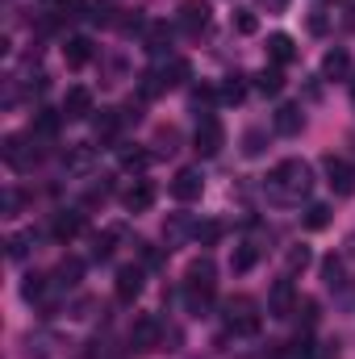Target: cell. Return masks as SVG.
I'll return each mask as SVG.
<instances>
[{
  "mask_svg": "<svg viewBox=\"0 0 355 359\" xmlns=\"http://www.w3.org/2000/svg\"><path fill=\"white\" fill-rule=\"evenodd\" d=\"M159 343H163V326H159V318L142 313V318L134 322V330H130V347H134V351H155Z\"/></svg>",
  "mask_w": 355,
  "mask_h": 359,
  "instance_id": "ba28073f",
  "label": "cell"
},
{
  "mask_svg": "<svg viewBox=\"0 0 355 359\" xmlns=\"http://www.w3.org/2000/svg\"><path fill=\"white\" fill-rule=\"evenodd\" d=\"M213 96H217L213 88H196V92H192V109H209V104H213Z\"/></svg>",
  "mask_w": 355,
  "mask_h": 359,
  "instance_id": "60d3db41",
  "label": "cell"
},
{
  "mask_svg": "<svg viewBox=\"0 0 355 359\" xmlns=\"http://www.w3.org/2000/svg\"><path fill=\"white\" fill-rule=\"evenodd\" d=\"M92 55H96V46H92V38H84V34H76V38H67V46H63V59H67V67H88Z\"/></svg>",
  "mask_w": 355,
  "mask_h": 359,
  "instance_id": "9a60e30c",
  "label": "cell"
},
{
  "mask_svg": "<svg viewBox=\"0 0 355 359\" xmlns=\"http://www.w3.org/2000/svg\"><path fill=\"white\" fill-rule=\"evenodd\" d=\"M176 142H180V134L172 130V126H163V130L155 134V147H159V155H172V151H176Z\"/></svg>",
  "mask_w": 355,
  "mask_h": 359,
  "instance_id": "f35d334b",
  "label": "cell"
},
{
  "mask_svg": "<svg viewBox=\"0 0 355 359\" xmlns=\"http://www.w3.org/2000/svg\"><path fill=\"white\" fill-rule=\"evenodd\" d=\"M113 292H117V301H138L142 297V268H134V264H126V268H117V284H113Z\"/></svg>",
  "mask_w": 355,
  "mask_h": 359,
  "instance_id": "8fae6325",
  "label": "cell"
},
{
  "mask_svg": "<svg viewBox=\"0 0 355 359\" xmlns=\"http://www.w3.org/2000/svg\"><path fill=\"white\" fill-rule=\"evenodd\" d=\"M113 238H117V230L96 234V238H92V259H109V255H113Z\"/></svg>",
  "mask_w": 355,
  "mask_h": 359,
  "instance_id": "8d00e7d4",
  "label": "cell"
},
{
  "mask_svg": "<svg viewBox=\"0 0 355 359\" xmlns=\"http://www.w3.org/2000/svg\"><path fill=\"white\" fill-rule=\"evenodd\" d=\"M222 234H226L222 222H196V243H201V247H213Z\"/></svg>",
  "mask_w": 355,
  "mask_h": 359,
  "instance_id": "836d02e7",
  "label": "cell"
},
{
  "mask_svg": "<svg viewBox=\"0 0 355 359\" xmlns=\"http://www.w3.org/2000/svg\"><path fill=\"white\" fill-rule=\"evenodd\" d=\"M59 121H63V113L38 109V113H34V126H29V134H34V138H42V142H51V138L59 134Z\"/></svg>",
  "mask_w": 355,
  "mask_h": 359,
  "instance_id": "ffe728a7",
  "label": "cell"
},
{
  "mask_svg": "<svg viewBox=\"0 0 355 359\" xmlns=\"http://www.w3.org/2000/svg\"><path fill=\"white\" fill-rule=\"evenodd\" d=\"M343 259H355V234L347 238V247H343Z\"/></svg>",
  "mask_w": 355,
  "mask_h": 359,
  "instance_id": "f6af8a7d",
  "label": "cell"
},
{
  "mask_svg": "<svg viewBox=\"0 0 355 359\" xmlns=\"http://www.w3.org/2000/svg\"><path fill=\"white\" fill-rule=\"evenodd\" d=\"M267 59L280 63V67L293 63V59H297V42H293L288 34H272V38H267Z\"/></svg>",
  "mask_w": 355,
  "mask_h": 359,
  "instance_id": "d6986e66",
  "label": "cell"
},
{
  "mask_svg": "<svg viewBox=\"0 0 355 359\" xmlns=\"http://www.w3.org/2000/svg\"><path fill=\"white\" fill-rule=\"evenodd\" d=\"M46 4H63V0H46Z\"/></svg>",
  "mask_w": 355,
  "mask_h": 359,
  "instance_id": "7dc6e473",
  "label": "cell"
},
{
  "mask_svg": "<svg viewBox=\"0 0 355 359\" xmlns=\"http://www.w3.org/2000/svg\"><path fill=\"white\" fill-rule=\"evenodd\" d=\"M347 72H351V55L343 46H335V50L322 55V80H343Z\"/></svg>",
  "mask_w": 355,
  "mask_h": 359,
  "instance_id": "e0dca14e",
  "label": "cell"
},
{
  "mask_svg": "<svg viewBox=\"0 0 355 359\" xmlns=\"http://www.w3.org/2000/svg\"><path fill=\"white\" fill-rule=\"evenodd\" d=\"M322 280H326V288H343V284H347L343 255H326V259H322Z\"/></svg>",
  "mask_w": 355,
  "mask_h": 359,
  "instance_id": "d4e9b609",
  "label": "cell"
},
{
  "mask_svg": "<svg viewBox=\"0 0 355 359\" xmlns=\"http://www.w3.org/2000/svg\"><path fill=\"white\" fill-rule=\"evenodd\" d=\"M121 201H126V209H130V213H147V209L155 205V184H151V180H134V184L126 188V196H121Z\"/></svg>",
  "mask_w": 355,
  "mask_h": 359,
  "instance_id": "4fadbf2b",
  "label": "cell"
},
{
  "mask_svg": "<svg viewBox=\"0 0 355 359\" xmlns=\"http://www.w3.org/2000/svg\"><path fill=\"white\" fill-rule=\"evenodd\" d=\"M4 247H8V259H25V255H29V247H34V230H21V234H13Z\"/></svg>",
  "mask_w": 355,
  "mask_h": 359,
  "instance_id": "4dcf8cb0",
  "label": "cell"
},
{
  "mask_svg": "<svg viewBox=\"0 0 355 359\" xmlns=\"http://www.w3.org/2000/svg\"><path fill=\"white\" fill-rule=\"evenodd\" d=\"M42 292H46V276L29 271V276H25V284H21V297H25V301H38Z\"/></svg>",
  "mask_w": 355,
  "mask_h": 359,
  "instance_id": "e575fe53",
  "label": "cell"
},
{
  "mask_svg": "<svg viewBox=\"0 0 355 359\" xmlns=\"http://www.w3.org/2000/svg\"><path fill=\"white\" fill-rule=\"evenodd\" d=\"M80 276H84V264H80V259H63L59 271H55V280H51V288H59V292H63V288H76Z\"/></svg>",
  "mask_w": 355,
  "mask_h": 359,
  "instance_id": "603a6c76",
  "label": "cell"
},
{
  "mask_svg": "<svg viewBox=\"0 0 355 359\" xmlns=\"http://www.w3.org/2000/svg\"><path fill=\"white\" fill-rule=\"evenodd\" d=\"M222 147H226V126H222V117L205 113V117L196 121V134H192V151H196L201 159H213Z\"/></svg>",
  "mask_w": 355,
  "mask_h": 359,
  "instance_id": "3957f363",
  "label": "cell"
},
{
  "mask_svg": "<svg viewBox=\"0 0 355 359\" xmlns=\"http://www.w3.org/2000/svg\"><path fill=\"white\" fill-rule=\"evenodd\" d=\"M330 226V205H309L305 209V230H326Z\"/></svg>",
  "mask_w": 355,
  "mask_h": 359,
  "instance_id": "d6a6232c",
  "label": "cell"
},
{
  "mask_svg": "<svg viewBox=\"0 0 355 359\" xmlns=\"http://www.w3.org/2000/svg\"><path fill=\"white\" fill-rule=\"evenodd\" d=\"M309 29H314V34H322V29H326V17H322V13H314V17H309Z\"/></svg>",
  "mask_w": 355,
  "mask_h": 359,
  "instance_id": "ee69618b",
  "label": "cell"
},
{
  "mask_svg": "<svg viewBox=\"0 0 355 359\" xmlns=\"http://www.w3.org/2000/svg\"><path fill=\"white\" fill-rule=\"evenodd\" d=\"M264 147H267L264 130H247V134H243V155H247V159H260V155H264Z\"/></svg>",
  "mask_w": 355,
  "mask_h": 359,
  "instance_id": "1f68e13d",
  "label": "cell"
},
{
  "mask_svg": "<svg viewBox=\"0 0 355 359\" xmlns=\"http://www.w3.org/2000/svg\"><path fill=\"white\" fill-rule=\"evenodd\" d=\"M209 0H184L180 4V13H176V25L188 34V38H196L201 29H209Z\"/></svg>",
  "mask_w": 355,
  "mask_h": 359,
  "instance_id": "8992f818",
  "label": "cell"
},
{
  "mask_svg": "<svg viewBox=\"0 0 355 359\" xmlns=\"http://www.w3.org/2000/svg\"><path fill=\"white\" fill-rule=\"evenodd\" d=\"M217 96H222L226 104H243V96H247L243 76H226V80H222V88H217Z\"/></svg>",
  "mask_w": 355,
  "mask_h": 359,
  "instance_id": "83f0119b",
  "label": "cell"
},
{
  "mask_svg": "<svg viewBox=\"0 0 355 359\" xmlns=\"http://www.w3.org/2000/svg\"><path fill=\"white\" fill-rule=\"evenodd\" d=\"M188 238H196V222H192L188 213H172V217L163 222V243H168V251L184 247Z\"/></svg>",
  "mask_w": 355,
  "mask_h": 359,
  "instance_id": "30bf717a",
  "label": "cell"
},
{
  "mask_svg": "<svg viewBox=\"0 0 355 359\" xmlns=\"http://www.w3.org/2000/svg\"><path fill=\"white\" fill-rule=\"evenodd\" d=\"M121 168H126V172H147V168H151V155L138 151V147H126V151H121Z\"/></svg>",
  "mask_w": 355,
  "mask_h": 359,
  "instance_id": "f546056e",
  "label": "cell"
},
{
  "mask_svg": "<svg viewBox=\"0 0 355 359\" xmlns=\"http://www.w3.org/2000/svg\"><path fill=\"white\" fill-rule=\"evenodd\" d=\"M309 188H314V168L305 159H284L264 180L267 201H276V205H301L309 196Z\"/></svg>",
  "mask_w": 355,
  "mask_h": 359,
  "instance_id": "6da1fadb",
  "label": "cell"
},
{
  "mask_svg": "<svg viewBox=\"0 0 355 359\" xmlns=\"http://www.w3.org/2000/svg\"><path fill=\"white\" fill-rule=\"evenodd\" d=\"M92 163H96V151H92L88 142H80V147L67 151V168H72V172H88Z\"/></svg>",
  "mask_w": 355,
  "mask_h": 359,
  "instance_id": "4316f807",
  "label": "cell"
},
{
  "mask_svg": "<svg viewBox=\"0 0 355 359\" xmlns=\"http://www.w3.org/2000/svg\"><path fill=\"white\" fill-rule=\"evenodd\" d=\"M84 230V213L80 209H63L59 217H55V226H51V234L59 238V243H67V238H76Z\"/></svg>",
  "mask_w": 355,
  "mask_h": 359,
  "instance_id": "ac0fdd59",
  "label": "cell"
},
{
  "mask_svg": "<svg viewBox=\"0 0 355 359\" xmlns=\"http://www.w3.org/2000/svg\"><path fill=\"white\" fill-rule=\"evenodd\" d=\"M92 113V92L88 88H67V96H63V117L67 121H84Z\"/></svg>",
  "mask_w": 355,
  "mask_h": 359,
  "instance_id": "2e32d148",
  "label": "cell"
},
{
  "mask_svg": "<svg viewBox=\"0 0 355 359\" xmlns=\"http://www.w3.org/2000/svg\"><path fill=\"white\" fill-rule=\"evenodd\" d=\"M297 318H301L305 326H314V322H318V301H309V297L297 301Z\"/></svg>",
  "mask_w": 355,
  "mask_h": 359,
  "instance_id": "ab89813d",
  "label": "cell"
},
{
  "mask_svg": "<svg viewBox=\"0 0 355 359\" xmlns=\"http://www.w3.org/2000/svg\"><path fill=\"white\" fill-rule=\"evenodd\" d=\"M351 100H355V80H351Z\"/></svg>",
  "mask_w": 355,
  "mask_h": 359,
  "instance_id": "bcb514c9",
  "label": "cell"
},
{
  "mask_svg": "<svg viewBox=\"0 0 355 359\" xmlns=\"http://www.w3.org/2000/svg\"><path fill=\"white\" fill-rule=\"evenodd\" d=\"M201 192H205V176H201V168H180L176 180H172V196L176 201H201Z\"/></svg>",
  "mask_w": 355,
  "mask_h": 359,
  "instance_id": "9c48e42d",
  "label": "cell"
},
{
  "mask_svg": "<svg viewBox=\"0 0 355 359\" xmlns=\"http://www.w3.org/2000/svg\"><path fill=\"white\" fill-rule=\"evenodd\" d=\"M322 172H326V184L335 188V196H351L355 192V168L343 155H326L322 159Z\"/></svg>",
  "mask_w": 355,
  "mask_h": 359,
  "instance_id": "5b68a950",
  "label": "cell"
},
{
  "mask_svg": "<svg viewBox=\"0 0 355 359\" xmlns=\"http://www.w3.org/2000/svg\"><path fill=\"white\" fill-rule=\"evenodd\" d=\"M309 264H314V251H309V247H293V251H288V276H293V271H305Z\"/></svg>",
  "mask_w": 355,
  "mask_h": 359,
  "instance_id": "d590c367",
  "label": "cell"
},
{
  "mask_svg": "<svg viewBox=\"0 0 355 359\" xmlns=\"http://www.w3.org/2000/svg\"><path fill=\"white\" fill-rule=\"evenodd\" d=\"M184 305L192 318H205L213 305V284H184Z\"/></svg>",
  "mask_w": 355,
  "mask_h": 359,
  "instance_id": "5bb4252c",
  "label": "cell"
},
{
  "mask_svg": "<svg viewBox=\"0 0 355 359\" xmlns=\"http://www.w3.org/2000/svg\"><path fill=\"white\" fill-rule=\"evenodd\" d=\"M260 4H264L267 13H284L288 8V0H260Z\"/></svg>",
  "mask_w": 355,
  "mask_h": 359,
  "instance_id": "7bdbcfd3",
  "label": "cell"
},
{
  "mask_svg": "<svg viewBox=\"0 0 355 359\" xmlns=\"http://www.w3.org/2000/svg\"><path fill=\"white\" fill-rule=\"evenodd\" d=\"M17 209H21V196L8 188V192H4V217H17Z\"/></svg>",
  "mask_w": 355,
  "mask_h": 359,
  "instance_id": "b9f144b4",
  "label": "cell"
},
{
  "mask_svg": "<svg viewBox=\"0 0 355 359\" xmlns=\"http://www.w3.org/2000/svg\"><path fill=\"white\" fill-rule=\"evenodd\" d=\"M222 309H226L222 318H226V330L230 334H255L260 330V313H255V301L251 297H230Z\"/></svg>",
  "mask_w": 355,
  "mask_h": 359,
  "instance_id": "277c9868",
  "label": "cell"
},
{
  "mask_svg": "<svg viewBox=\"0 0 355 359\" xmlns=\"http://www.w3.org/2000/svg\"><path fill=\"white\" fill-rule=\"evenodd\" d=\"M172 42V25L168 21H147V50L151 55H163Z\"/></svg>",
  "mask_w": 355,
  "mask_h": 359,
  "instance_id": "44dd1931",
  "label": "cell"
},
{
  "mask_svg": "<svg viewBox=\"0 0 355 359\" xmlns=\"http://www.w3.org/2000/svg\"><path fill=\"white\" fill-rule=\"evenodd\" d=\"M0 155H4L8 172H17V176L34 172V163L42 159V151H38V138H34V134H8V138H4V147H0Z\"/></svg>",
  "mask_w": 355,
  "mask_h": 359,
  "instance_id": "7a4b0ae2",
  "label": "cell"
},
{
  "mask_svg": "<svg viewBox=\"0 0 355 359\" xmlns=\"http://www.w3.org/2000/svg\"><path fill=\"white\" fill-rule=\"evenodd\" d=\"M297 301H301V297H297L293 280L284 276V280H276L272 292H267V313H272V318H293V313H297Z\"/></svg>",
  "mask_w": 355,
  "mask_h": 359,
  "instance_id": "52a82bcc",
  "label": "cell"
},
{
  "mask_svg": "<svg viewBox=\"0 0 355 359\" xmlns=\"http://www.w3.org/2000/svg\"><path fill=\"white\" fill-rule=\"evenodd\" d=\"M255 88L264 92V96H276V92L284 88V76H280L276 67H264V72L255 76Z\"/></svg>",
  "mask_w": 355,
  "mask_h": 359,
  "instance_id": "f1b7e54d",
  "label": "cell"
},
{
  "mask_svg": "<svg viewBox=\"0 0 355 359\" xmlns=\"http://www.w3.org/2000/svg\"><path fill=\"white\" fill-rule=\"evenodd\" d=\"M213 276H217L213 259H209V255H201V259H192V264H188V276H184V284H217Z\"/></svg>",
  "mask_w": 355,
  "mask_h": 359,
  "instance_id": "cb8c5ba5",
  "label": "cell"
},
{
  "mask_svg": "<svg viewBox=\"0 0 355 359\" xmlns=\"http://www.w3.org/2000/svg\"><path fill=\"white\" fill-rule=\"evenodd\" d=\"M272 121H276V134H284V138H297V134L305 130V113H301V104H280Z\"/></svg>",
  "mask_w": 355,
  "mask_h": 359,
  "instance_id": "7c38bea8",
  "label": "cell"
},
{
  "mask_svg": "<svg viewBox=\"0 0 355 359\" xmlns=\"http://www.w3.org/2000/svg\"><path fill=\"white\" fill-rule=\"evenodd\" d=\"M255 29H260L255 13H251V8H239V13H234V34H255Z\"/></svg>",
  "mask_w": 355,
  "mask_h": 359,
  "instance_id": "74e56055",
  "label": "cell"
},
{
  "mask_svg": "<svg viewBox=\"0 0 355 359\" xmlns=\"http://www.w3.org/2000/svg\"><path fill=\"white\" fill-rule=\"evenodd\" d=\"M121 126H126V117H121L117 109H100V117H96V138H100V142H113Z\"/></svg>",
  "mask_w": 355,
  "mask_h": 359,
  "instance_id": "7402d4cb",
  "label": "cell"
},
{
  "mask_svg": "<svg viewBox=\"0 0 355 359\" xmlns=\"http://www.w3.org/2000/svg\"><path fill=\"white\" fill-rule=\"evenodd\" d=\"M255 259H260V251H255L251 243H243V247H234V255H230V271H234V276H243V271L255 268Z\"/></svg>",
  "mask_w": 355,
  "mask_h": 359,
  "instance_id": "484cf974",
  "label": "cell"
}]
</instances>
